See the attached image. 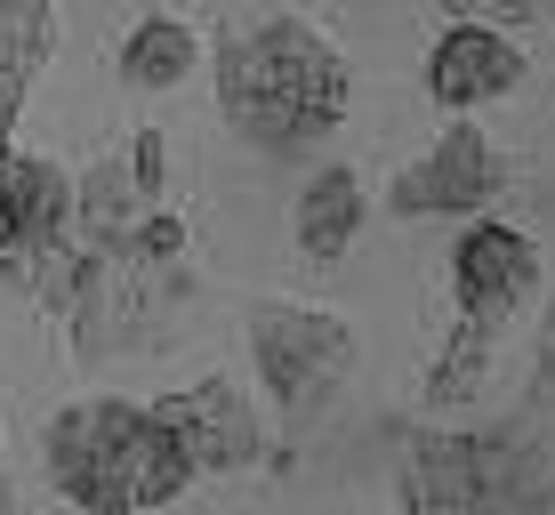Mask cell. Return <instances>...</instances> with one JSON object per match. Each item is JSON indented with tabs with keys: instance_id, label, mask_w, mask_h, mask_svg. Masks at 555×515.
Wrapping results in <instances>:
<instances>
[{
	"instance_id": "277c9868",
	"label": "cell",
	"mask_w": 555,
	"mask_h": 515,
	"mask_svg": "<svg viewBox=\"0 0 555 515\" xmlns=\"http://www.w3.org/2000/svg\"><path fill=\"white\" fill-rule=\"evenodd\" d=\"M194 298H202L194 266H153L138 250H73L65 274L41 291V307L56 314L73 362L105 371V362H138V355L178 347Z\"/></svg>"
},
{
	"instance_id": "ba28073f",
	"label": "cell",
	"mask_w": 555,
	"mask_h": 515,
	"mask_svg": "<svg viewBox=\"0 0 555 515\" xmlns=\"http://www.w3.org/2000/svg\"><path fill=\"white\" fill-rule=\"evenodd\" d=\"M515 185L507 154L483 121H443L418 154L387 178V218H475Z\"/></svg>"
},
{
	"instance_id": "52a82bcc",
	"label": "cell",
	"mask_w": 555,
	"mask_h": 515,
	"mask_svg": "<svg viewBox=\"0 0 555 515\" xmlns=\"http://www.w3.org/2000/svg\"><path fill=\"white\" fill-rule=\"evenodd\" d=\"M81 250L73 234V169L25 145H0V282L41 298L65 258Z\"/></svg>"
},
{
	"instance_id": "9c48e42d",
	"label": "cell",
	"mask_w": 555,
	"mask_h": 515,
	"mask_svg": "<svg viewBox=\"0 0 555 515\" xmlns=\"http://www.w3.org/2000/svg\"><path fill=\"white\" fill-rule=\"evenodd\" d=\"M153 419L178 435V451L194 460V475H242L266 460V427H258V403L242 378L225 371H202L194 387H169L153 395Z\"/></svg>"
},
{
	"instance_id": "7a4b0ae2",
	"label": "cell",
	"mask_w": 555,
	"mask_h": 515,
	"mask_svg": "<svg viewBox=\"0 0 555 515\" xmlns=\"http://www.w3.org/2000/svg\"><path fill=\"white\" fill-rule=\"evenodd\" d=\"M41 475L81 515H145L202 484L178 435L153 419V403H129V395H73L65 411H49Z\"/></svg>"
},
{
	"instance_id": "7c38bea8",
	"label": "cell",
	"mask_w": 555,
	"mask_h": 515,
	"mask_svg": "<svg viewBox=\"0 0 555 515\" xmlns=\"http://www.w3.org/2000/svg\"><path fill=\"white\" fill-rule=\"evenodd\" d=\"M209 56V41L194 25H185L178 9H145L138 25L113 41V81L129 89V98H162V89L194 81V65Z\"/></svg>"
},
{
	"instance_id": "5bb4252c",
	"label": "cell",
	"mask_w": 555,
	"mask_h": 515,
	"mask_svg": "<svg viewBox=\"0 0 555 515\" xmlns=\"http://www.w3.org/2000/svg\"><path fill=\"white\" fill-rule=\"evenodd\" d=\"M524 411H531V419L555 411V307L540 314V347H531V395H524Z\"/></svg>"
},
{
	"instance_id": "30bf717a",
	"label": "cell",
	"mask_w": 555,
	"mask_h": 515,
	"mask_svg": "<svg viewBox=\"0 0 555 515\" xmlns=\"http://www.w3.org/2000/svg\"><path fill=\"white\" fill-rule=\"evenodd\" d=\"M418 81H427V105L443 113V121H467V113L515 98V81H524V49H515L491 16H451V25L427 41Z\"/></svg>"
},
{
	"instance_id": "6da1fadb",
	"label": "cell",
	"mask_w": 555,
	"mask_h": 515,
	"mask_svg": "<svg viewBox=\"0 0 555 515\" xmlns=\"http://www.w3.org/2000/svg\"><path fill=\"white\" fill-rule=\"evenodd\" d=\"M209 81L218 113L266 162H306L338 138L354 105L347 49L298 9H218L209 16Z\"/></svg>"
},
{
	"instance_id": "3957f363",
	"label": "cell",
	"mask_w": 555,
	"mask_h": 515,
	"mask_svg": "<svg viewBox=\"0 0 555 515\" xmlns=\"http://www.w3.org/2000/svg\"><path fill=\"white\" fill-rule=\"evenodd\" d=\"M540 282H547L540 242L515 218H467L459 226V242H451V331H443V347H435L427 378H418V403L435 419L467 411L475 395H483L491 362H500V347L515 338V322L531 314Z\"/></svg>"
},
{
	"instance_id": "9a60e30c",
	"label": "cell",
	"mask_w": 555,
	"mask_h": 515,
	"mask_svg": "<svg viewBox=\"0 0 555 515\" xmlns=\"http://www.w3.org/2000/svg\"><path fill=\"white\" fill-rule=\"evenodd\" d=\"M0 507H16V491H9V460H0Z\"/></svg>"
},
{
	"instance_id": "4fadbf2b",
	"label": "cell",
	"mask_w": 555,
	"mask_h": 515,
	"mask_svg": "<svg viewBox=\"0 0 555 515\" xmlns=\"http://www.w3.org/2000/svg\"><path fill=\"white\" fill-rule=\"evenodd\" d=\"M65 16L49 0H0V145H16V113H25V89L41 81Z\"/></svg>"
},
{
	"instance_id": "8992f818",
	"label": "cell",
	"mask_w": 555,
	"mask_h": 515,
	"mask_svg": "<svg viewBox=\"0 0 555 515\" xmlns=\"http://www.w3.org/2000/svg\"><path fill=\"white\" fill-rule=\"evenodd\" d=\"M169 209H178V194H169V138L153 121L73 169V234H81V250H129Z\"/></svg>"
},
{
	"instance_id": "5b68a950",
	"label": "cell",
	"mask_w": 555,
	"mask_h": 515,
	"mask_svg": "<svg viewBox=\"0 0 555 515\" xmlns=\"http://www.w3.org/2000/svg\"><path fill=\"white\" fill-rule=\"evenodd\" d=\"M242 338H250V362H258V387L274 403L282 435H306L322 411L347 395L354 378V322L338 307H314V298H250L242 307Z\"/></svg>"
},
{
	"instance_id": "8fae6325",
	"label": "cell",
	"mask_w": 555,
	"mask_h": 515,
	"mask_svg": "<svg viewBox=\"0 0 555 515\" xmlns=\"http://www.w3.org/2000/svg\"><path fill=\"white\" fill-rule=\"evenodd\" d=\"M371 226V178L354 162H314L291 202V242L306 266H338L354 250V234Z\"/></svg>"
}]
</instances>
